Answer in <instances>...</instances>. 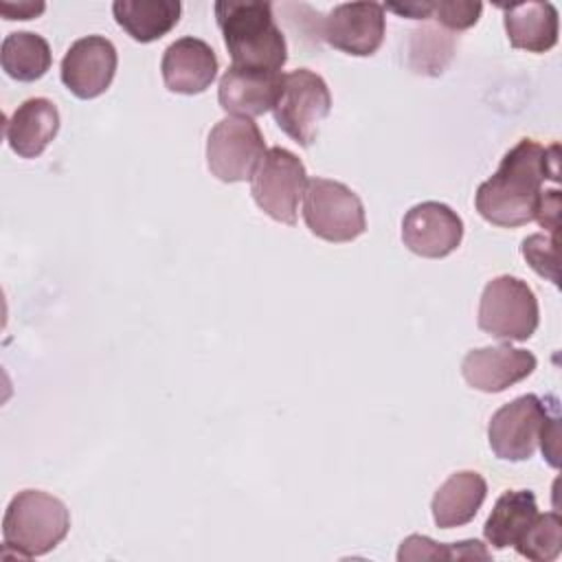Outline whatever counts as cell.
<instances>
[{"label":"cell","instance_id":"obj_15","mask_svg":"<svg viewBox=\"0 0 562 562\" xmlns=\"http://www.w3.org/2000/svg\"><path fill=\"white\" fill-rule=\"evenodd\" d=\"M281 79V72L248 70L231 64L217 86L220 108L231 116H261L274 108Z\"/></svg>","mask_w":562,"mask_h":562},{"label":"cell","instance_id":"obj_11","mask_svg":"<svg viewBox=\"0 0 562 562\" xmlns=\"http://www.w3.org/2000/svg\"><path fill=\"white\" fill-rule=\"evenodd\" d=\"M463 239V220L443 202H419L402 220L404 246L426 259L448 257Z\"/></svg>","mask_w":562,"mask_h":562},{"label":"cell","instance_id":"obj_2","mask_svg":"<svg viewBox=\"0 0 562 562\" xmlns=\"http://www.w3.org/2000/svg\"><path fill=\"white\" fill-rule=\"evenodd\" d=\"M215 20L233 66L263 72H281L288 61V44L272 18L270 2H215Z\"/></svg>","mask_w":562,"mask_h":562},{"label":"cell","instance_id":"obj_8","mask_svg":"<svg viewBox=\"0 0 562 562\" xmlns=\"http://www.w3.org/2000/svg\"><path fill=\"white\" fill-rule=\"evenodd\" d=\"M266 151L261 130L252 119L244 116L217 121L206 138L209 171L222 182L250 180Z\"/></svg>","mask_w":562,"mask_h":562},{"label":"cell","instance_id":"obj_17","mask_svg":"<svg viewBox=\"0 0 562 562\" xmlns=\"http://www.w3.org/2000/svg\"><path fill=\"white\" fill-rule=\"evenodd\" d=\"M487 496L485 479L474 470L450 474L432 496V520L439 529L468 525L481 509Z\"/></svg>","mask_w":562,"mask_h":562},{"label":"cell","instance_id":"obj_23","mask_svg":"<svg viewBox=\"0 0 562 562\" xmlns=\"http://www.w3.org/2000/svg\"><path fill=\"white\" fill-rule=\"evenodd\" d=\"M562 547V520L555 512L538 514L514 549L533 562H551Z\"/></svg>","mask_w":562,"mask_h":562},{"label":"cell","instance_id":"obj_7","mask_svg":"<svg viewBox=\"0 0 562 562\" xmlns=\"http://www.w3.org/2000/svg\"><path fill=\"white\" fill-rule=\"evenodd\" d=\"M307 187L305 165L285 147H270L250 178L257 206L281 224H296L299 202Z\"/></svg>","mask_w":562,"mask_h":562},{"label":"cell","instance_id":"obj_25","mask_svg":"<svg viewBox=\"0 0 562 562\" xmlns=\"http://www.w3.org/2000/svg\"><path fill=\"white\" fill-rule=\"evenodd\" d=\"M483 4L481 2H465V0H450V2H432V13L428 20H435L439 26L448 31H463L476 24L481 18Z\"/></svg>","mask_w":562,"mask_h":562},{"label":"cell","instance_id":"obj_6","mask_svg":"<svg viewBox=\"0 0 562 562\" xmlns=\"http://www.w3.org/2000/svg\"><path fill=\"white\" fill-rule=\"evenodd\" d=\"M331 112V94L321 75L296 68L283 75L277 103L272 108L277 125L301 147H310L321 123Z\"/></svg>","mask_w":562,"mask_h":562},{"label":"cell","instance_id":"obj_16","mask_svg":"<svg viewBox=\"0 0 562 562\" xmlns=\"http://www.w3.org/2000/svg\"><path fill=\"white\" fill-rule=\"evenodd\" d=\"M59 132V112L50 99L33 97L7 119L4 136L20 158H37Z\"/></svg>","mask_w":562,"mask_h":562},{"label":"cell","instance_id":"obj_24","mask_svg":"<svg viewBox=\"0 0 562 562\" xmlns=\"http://www.w3.org/2000/svg\"><path fill=\"white\" fill-rule=\"evenodd\" d=\"M522 257L527 259V263L544 279L558 283V241L555 237H547V235H529L527 239H522Z\"/></svg>","mask_w":562,"mask_h":562},{"label":"cell","instance_id":"obj_22","mask_svg":"<svg viewBox=\"0 0 562 562\" xmlns=\"http://www.w3.org/2000/svg\"><path fill=\"white\" fill-rule=\"evenodd\" d=\"M454 53V35L439 24H422L413 31L408 64L422 75H441Z\"/></svg>","mask_w":562,"mask_h":562},{"label":"cell","instance_id":"obj_10","mask_svg":"<svg viewBox=\"0 0 562 562\" xmlns=\"http://www.w3.org/2000/svg\"><path fill=\"white\" fill-rule=\"evenodd\" d=\"M384 4L380 2L336 4L321 24L323 40L353 57L373 55L384 42Z\"/></svg>","mask_w":562,"mask_h":562},{"label":"cell","instance_id":"obj_4","mask_svg":"<svg viewBox=\"0 0 562 562\" xmlns=\"http://www.w3.org/2000/svg\"><path fill=\"white\" fill-rule=\"evenodd\" d=\"M538 299L527 281L501 274L487 281L479 301V329L496 340L522 342L538 327Z\"/></svg>","mask_w":562,"mask_h":562},{"label":"cell","instance_id":"obj_26","mask_svg":"<svg viewBox=\"0 0 562 562\" xmlns=\"http://www.w3.org/2000/svg\"><path fill=\"white\" fill-rule=\"evenodd\" d=\"M454 558V549L439 544L426 536H408L400 551H397V560H452Z\"/></svg>","mask_w":562,"mask_h":562},{"label":"cell","instance_id":"obj_21","mask_svg":"<svg viewBox=\"0 0 562 562\" xmlns=\"http://www.w3.org/2000/svg\"><path fill=\"white\" fill-rule=\"evenodd\" d=\"M53 55L48 42L31 31H15L2 40L0 64L15 81H35L50 68Z\"/></svg>","mask_w":562,"mask_h":562},{"label":"cell","instance_id":"obj_27","mask_svg":"<svg viewBox=\"0 0 562 562\" xmlns=\"http://www.w3.org/2000/svg\"><path fill=\"white\" fill-rule=\"evenodd\" d=\"M536 220L542 228H547L553 237L558 235V220H560V191L551 189L544 191L540 198V206L536 213Z\"/></svg>","mask_w":562,"mask_h":562},{"label":"cell","instance_id":"obj_5","mask_svg":"<svg viewBox=\"0 0 562 562\" xmlns=\"http://www.w3.org/2000/svg\"><path fill=\"white\" fill-rule=\"evenodd\" d=\"M303 220L316 237L331 244L353 241L367 231V215L358 193L329 178L307 180Z\"/></svg>","mask_w":562,"mask_h":562},{"label":"cell","instance_id":"obj_19","mask_svg":"<svg viewBox=\"0 0 562 562\" xmlns=\"http://www.w3.org/2000/svg\"><path fill=\"white\" fill-rule=\"evenodd\" d=\"M180 11L178 0H116L112 4L116 24L140 44L167 35L178 24Z\"/></svg>","mask_w":562,"mask_h":562},{"label":"cell","instance_id":"obj_14","mask_svg":"<svg viewBox=\"0 0 562 562\" xmlns=\"http://www.w3.org/2000/svg\"><path fill=\"white\" fill-rule=\"evenodd\" d=\"M217 57L213 48L198 37H180L162 53V81L171 92L200 94L217 77Z\"/></svg>","mask_w":562,"mask_h":562},{"label":"cell","instance_id":"obj_3","mask_svg":"<svg viewBox=\"0 0 562 562\" xmlns=\"http://www.w3.org/2000/svg\"><path fill=\"white\" fill-rule=\"evenodd\" d=\"M70 529L68 507L42 490H22L7 505L2 518L4 549L18 558H37L55 549Z\"/></svg>","mask_w":562,"mask_h":562},{"label":"cell","instance_id":"obj_13","mask_svg":"<svg viewBox=\"0 0 562 562\" xmlns=\"http://www.w3.org/2000/svg\"><path fill=\"white\" fill-rule=\"evenodd\" d=\"M536 364L538 360L531 351L505 342L468 351L461 362V373L472 389L483 393H501L531 375Z\"/></svg>","mask_w":562,"mask_h":562},{"label":"cell","instance_id":"obj_9","mask_svg":"<svg viewBox=\"0 0 562 562\" xmlns=\"http://www.w3.org/2000/svg\"><path fill=\"white\" fill-rule=\"evenodd\" d=\"M549 417L544 402L533 393L503 404L487 426L492 452L503 461H527L536 452Z\"/></svg>","mask_w":562,"mask_h":562},{"label":"cell","instance_id":"obj_1","mask_svg":"<svg viewBox=\"0 0 562 562\" xmlns=\"http://www.w3.org/2000/svg\"><path fill=\"white\" fill-rule=\"evenodd\" d=\"M560 147H542L531 138L518 140L501 160L498 169L479 184L474 206L496 226L516 228L536 220L544 180H558Z\"/></svg>","mask_w":562,"mask_h":562},{"label":"cell","instance_id":"obj_18","mask_svg":"<svg viewBox=\"0 0 562 562\" xmlns=\"http://www.w3.org/2000/svg\"><path fill=\"white\" fill-rule=\"evenodd\" d=\"M501 9L514 48L547 53L558 44V9L551 2H525Z\"/></svg>","mask_w":562,"mask_h":562},{"label":"cell","instance_id":"obj_20","mask_svg":"<svg viewBox=\"0 0 562 562\" xmlns=\"http://www.w3.org/2000/svg\"><path fill=\"white\" fill-rule=\"evenodd\" d=\"M536 516L538 505L531 490H507L496 498L494 509L485 520L483 536L494 549L514 547Z\"/></svg>","mask_w":562,"mask_h":562},{"label":"cell","instance_id":"obj_12","mask_svg":"<svg viewBox=\"0 0 562 562\" xmlns=\"http://www.w3.org/2000/svg\"><path fill=\"white\" fill-rule=\"evenodd\" d=\"M119 55L103 35H86L70 44L61 59V81L79 99L103 94L116 72Z\"/></svg>","mask_w":562,"mask_h":562}]
</instances>
